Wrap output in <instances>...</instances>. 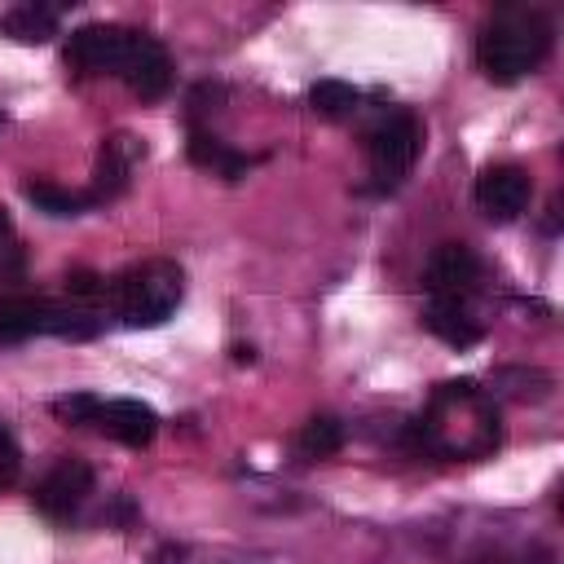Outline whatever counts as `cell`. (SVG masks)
I'll use <instances>...</instances> for the list:
<instances>
[{"label": "cell", "mask_w": 564, "mask_h": 564, "mask_svg": "<svg viewBox=\"0 0 564 564\" xmlns=\"http://www.w3.org/2000/svg\"><path fill=\"white\" fill-rule=\"evenodd\" d=\"M546 53H551V22L524 4L498 9L476 35V62L494 84H516L533 75Z\"/></svg>", "instance_id": "cell-2"}, {"label": "cell", "mask_w": 564, "mask_h": 564, "mask_svg": "<svg viewBox=\"0 0 564 564\" xmlns=\"http://www.w3.org/2000/svg\"><path fill=\"white\" fill-rule=\"evenodd\" d=\"M22 194H26V198L35 203V212H44V216H79L84 207H93L88 194H75V189L53 185V181H26Z\"/></svg>", "instance_id": "cell-14"}, {"label": "cell", "mask_w": 564, "mask_h": 564, "mask_svg": "<svg viewBox=\"0 0 564 564\" xmlns=\"http://www.w3.org/2000/svg\"><path fill=\"white\" fill-rule=\"evenodd\" d=\"M106 295L123 326H163L185 295V273L176 260H141L115 273L106 282Z\"/></svg>", "instance_id": "cell-3"}, {"label": "cell", "mask_w": 564, "mask_h": 564, "mask_svg": "<svg viewBox=\"0 0 564 564\" xmlns=\"http://www.w3.org/2000/svg\"><path fill=\"white\" fill-rule=\"evenodd\" d=\"M97 410H101V397H93V392H70V397H57V401H53V414H57L66 427H88V423H97Z\"/></svg>", "instance_id": "cell-18"}, {"label": "cell", "mask_w": 564, "mask_h": 564, "mask_svg": "<svg viewBox=\"0 0 564 564\" xmlns=\"http://www.w3.org/2000/svg\"><path fill=\"white\" fill-rule=\"evenodd\" d=\"M480 282V260L471 247L463 242H441L432 256H427V269H423V286L432 300H467Z\"/></svg>", "instance_id": "cell-8"}, {"label": "cell", "mask_w": 564, "mask_h": 564, "mask_svg": "<svg viewBox=\"0 0 564 564\" xmlns=\"http://www.w3.org/2000/svg\"><path fill=\"white\" fill-rule=\"evenodd\" d=\"M339 445H344V423L330 419V414H313V419L300 427V436H295L300 458H330Z\"/></svg>", "instance_id": "cell-15"}, {"label": "cell", "mask_w": 564, "mask_h": 564, "mask_svg": "<svg viewBox=\"0 0 564 564\" xmlns=\"http://www.w3.org/2000/svg\"><path fill=\"white\" fill-rule=\"evenodd\" d=\"M66 291H70V300L93 304L97 295H106V278L93 273V269H70V273H66Z\"/></svg>", "instance_id": "cell-19"}, {"label": "cell", "mask_w": 564, "mask_h": 564, "mask_svg": "<svg viewBox=\"0 0 564 564\" xmlns=\"http://www.w3.org/2000/svg\"><path fill=\"white\" fill-rule=\"evenodd\" d=\"M22 269H26L22 242H18V234H13V220H9V212L0 207V286L18 282V278H22Z\"/></svg>", "instance_id": "cell-17"}, {"label": "cell", "mask_w": 564, "mask_h": 564, "mask_svg": "<svg viewBox=\"0 0 564 564\" xmlns=\"http://www.w3.org/2000/svg\"><path fill=\"white\" fill-rule=\"evenodd\" d=\"M181 560H185V546H172V542L154 555V564H181Z\"/></svg>", "instance_id": "cell-22"}, {"label": "cell", "mask_w": 564, "mask_h": 564, "mask_svg": "<svg viewBox=\"0 0 564 564\" xmlns=\"http://www.w3.org/2000/svg\"><path fill=\"white\" fill-rule=\"evenodd\" d=\"M93 494V467L84 458H62L31 494V507L44 516V520H70L84 498Z\"/></svg>", "instance_id": "cell-7"}, {"label": "cell", "mask_w": 564, "mask_h": 564, "mask_svg": "<svg viewBox=\"0 0 564 564\" xmlns=\"http://www.w3.org/2000/svg\"><path fill=\"white\" fill-rule=\"evenodd\" d=\"M225 97V88L220 84H198L194 93H189V115H194V123H198V115H207V110H216V101Z\"/></svg>", "instance_id": "cell-21"}, {"label": "cell", "mask_w": 564, "mask_h": 564, "mask_svg": "<svg viewBox=\"0 0 564 564\" xmlns=\"http://www.w3.org/2000/svg\"><path fill=\"white\" fill-rule=\"evenodd\" d=\"M423 326H427L436 339H445L449 348H471V344H480V335H485V326L471 317L467 300H432V295H427V304H423Z\"/></svg>", "instance_id": "cell-11"}, {"label": "cell", "mask_w": 564, "mask_h": 564, "mask_svg": "<svg viewBox=\"0 0 564 564\" xmlns=\"http://www.w3.org/2000/svg\"><path fill=\"white\" fill-rule=\"evenodd\" d=\"M97 317L84 304H57L44 295H4L0 300V344H22L31 335H62V339H93Z\"/></svg>", "instance_id": "cell-4"}, {"label": "cell", "mask_w": 564, "mask_h": 564, "mask_svg": "<svg viewBox=\"0 0 564 564\" xmlns=\"http://www.w3.org/2000/svg\"><path fill=\"white\" fill-rule=\"evenodd\" d=\"M62 57L75 75H119L141 101L163 97L172 84L167 48L154 35L132 31V26H115V22H93V26L70 31Z\"/></svg>", "instance_id": "cell-1"}, {"label": "cell", "mask_w": 564, "mask_h": 564, "mask_svg": "<svg viewBox=\"0 0 564 564\" xmlns=\"http://www.w3.org/2000/svg\"><path fill=\"white\" fill-rule=\"evenodd\" d=\"M97 427L106 436H115L119 445H128V449H145L159 432V414L137 397H115V401H101Z\"/></svg>", "instance_id": "cell-10"}, {"label": "cell", "mask_w": 564, "mask_h": 564, "mask_svg": "<svg viewBox=\"0 0 564 564\" xmlns=\"http://www.w3.org/2000/svg\"><path fill=\"white\" fill-rule=\"evenodd\" d=\"M145 159V145L132 137V132H115L101 141V154H97V167H93V189H88V203H110L115 194H123L132 167Z\"/></svg>", "instance_id": "cell-9"}, {"label": "cell", "mask_w": 564, "mask_h": 564, "mask_svg": "<svg viewBox=\"0 0 564 564\" xmlns=\"http://www.w3.org/2000/svg\"><path fill=\"white\" fill-rule=\"evenodd\" d=\"M423 145V128L410 110H388L370 132H366V154H370V185L379 194L397 189L405 181V172L414 167Z\"/></svg>", "instance_id": "cell-5"}, {"label": "cell", "mask_w": 564, "mask_h": 564, "mask_svg": "<svg viewBox=\"0 0 564 564\" xmlns=\"http://www.w3.org/2000/svg\"><path fill=\"white\" fill-rule=\"evenodd\" d=\"M18 467H22L18 441L9 436V427H0V489H9V485L18 480Z\"/></svg>", "instance_id": "cell-20"}, {"label": "cell", "mask_w": 564, "mask_h": 564, "mask_svg": "<svg viewBox=\"0 0 564 564\" xmlns=\"http://www.w3.org/2000/svg\"><path fill=\"white\" fill-rule=\"evenodd\" d=\"M357 101H361V93H357L352 84H344V79H317V84L308 88V106H313L322 119H348V115L357 110Z\"/></svg>", "instance_id": "cell-16"}, {"label": "cell", "mask_w": 564, "mask_h": 564, "mask_svg": "<svg viewBox=\"0 0 564 564\" xmlns=\"http://www.w3.org/2000/svg\"><path fill=\"white\" fill-rule=\"evenodd\" d=\"M529 198H533V181L520 163H489L476 176V207L498 225L516 220L529 207Z\"/></svg>", "instance_id": "cell-6"}, {"label": "cell", "mask_w": 564, "mask_h": 564, "mask_svg": "<svg viewBox=\"0 0 564 564\" xmlns=\"http://www.w3.org/2000/svg\"><path fill=\"white\" fill-rule=\"evenodd\" d=\"M0 31L18 44H44L57 35V9L48 4H13L0 13Z\"/></svg>", "instance_id": "cell-13"}, {"label": "cell", "mask_w": 564, "mask_h": 564, "mask_svg": "<svg viewBox=\"0 0 564 564\" xmlns=\"http://www.w3.org/2000/svg\"><path fill=\"white\" fill-rule=\"evenodd\" d=\"M189 163H198V167H207V172H216V176H225V181H242L247 176V167H251V159L247 154H238V150H229L216 132H207V128H189Z\"/></svg>", "instance_id": "cell-12"}, {"label": "cell", "mask_w": 564, "mask_h": 564, "mask_svg": "<svg viewBox=\"0 0 564 564\" xmlns=\"http://www.w3.org/2000/svg\"><path fill=\"white\" fill-rule=\"evenodd\" d=\"M234 361H256V348L251 344H234Z\"/></svg>", "instance_id": "cell-23"}]
</instances>
